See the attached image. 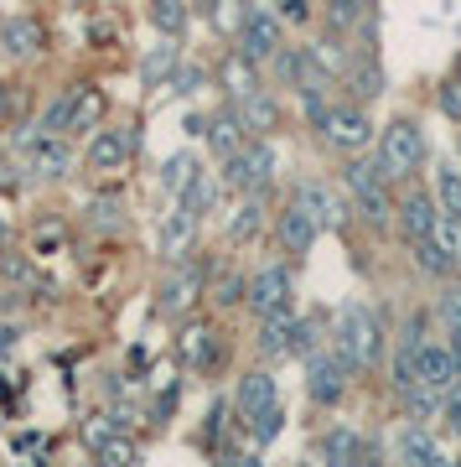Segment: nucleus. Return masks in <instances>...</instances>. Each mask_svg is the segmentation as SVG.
Returning <instances> with one entry per match:
<instances>
[{
	"mask_svg": "<svg viewBox=\"0 0 461 467\" xmlns=\"http://www.w3.org/2000/svg\"><path fill=\"white\" fill-rule=\"evenodd\" d=\"M337 353H343L347 364H353V374H363V368L379 364L384 353V322L374 306H363V301H347L343 312H337Z\"/></svg>",
	"mask_w": 461,
	"mask_h": 467,
	"instance_id": "nucleus-1",
	"label": "nucleus"
},
{
	"mask_svg": "<svg viewBox=\"0 0 461 467\" xmlns=\"http://www.w3.org/2000/svg\"><path fill=\"white\" fill-rule=\"evenodd\" d=\"M425 161V130L415 119H394L379 130V167L389 182H405L415 167Z\"/></svg>",
	"mask_w": 461,
	"mask_h": 467,
	"instance_id": "nucleus-2",
	"label": "nucleus"
},
{
	"mask_svg": "<svg viewBox=\"0 0 461 467\" xmlns=\"http://www.w3.org/2000/svg\"><path fill=\"white\" fill-rule=\"evenodd\" d=\"M275 167H281V150L270 146L264 135H254L244 150L223 156V187H229V192H260V187L275 177Z\"/></svg>",
	"mask_w": 461,
	"mask_h": 467,
	"instance_id": "nucleus-3",
	"label": "nucleus"
},
{
	"mask_svg": "<svg viewBox=\"0 0 461 467\" xmlns=\"http://www.w3.org/2000/svg\"><path fill=\"white\" fill-rule=\"evenodd\" d=\"M343 182H347V192H353V202H358V213L368 218V223H384V218L394 213V198H389V177H384L379 161H347Z\"/></svg>",
	"mask_w": 461,
	"mask_h": 467,
	"instance_id": "nucleus-4",
	"label": "nucleus"
},
{
	"mask_svg": "<svg viewBox=\"0 0 461 467\" xmlns=\"http://www.w3.org/2000/svg\"><path fill=\"white\" fill-rule=\"evenodd\" d=\"M202 291H208V270L192 265V260H171L161 291H156V312H161V317H187V312L198 306Z\"/></svg>",
	"mask_w": 461,
	"mask_h": 467,
	"instance_id": "nucleus-5",
	"label": "nucleus"
},
{
	"mask_svg": "<svg viewBox=\"0 0 461 467\" xmlns=\"http://www.w3.org/2000/svg\"><path fill=\"white\" fill-rule=\"evenodd\" d=\"M239 47H244L254 63H275V52L285 47V16L275 11V5H270V0L249 5L244 32H239Z\"/></svg>",
	"mask_w": 461,
	"mask_h": 467,
	"instance_id": "nucleus-6",
	"label": "nucleus"
},
{
	"mask_svg": "<svg viewBox=\"0 0 461 467\" xmlns=\"http://www.w3.org/2000/svg\"><path fill=\"white\" fill-rule=\"evenodd\" d=\"M316 130L327 135V146L347 150V156H358V150H368V140H374V119H368V109H363V104H332Z\"/></svg>",
	"mask_w": 461,
	"mask_h": 467,
	"instance_id": "nucleus-7",
	"label": "nucleus"
},
{
	"mask_svg": "<svg viewBox=\"0 0 461 467\" xmlns=\"http://www.w3.org/2000/svg\"><path fill=\"white\" fill-rule=\"evenodd\" d=\"M347 374H353V364H347L337 348H316L306 353V395H312L316 405H337L347 395Z\"/></svg>",
	"mask_w": 461,
	"mask_h": 467,
	"instance_id": "nucleus-8",
	"label": "nucleus"
},
{
	"mask_svg": "<svg viewBox=\"0 0 461 467\" xmlns=\"http://www.w3.org/2000/svg\"><path fill=\"white\" fill-rule=\"evenodd\" d=\"M415 374H420V384H430V389L461 384V353L451 348V337H446V343H420V348H415Z\"/></svg>",
	"mask_w": 461,
	"mask_h": 467,
	"instance_id": "nucleus-9",
	"label": "nucleus"
},
{
	"mask_svg": "<svg viewBox=\"0 0 461 467\" xmlns=\"http://www.w3.org/2000/svg\"><path fill=\"white\" fill-rule=\"evenodd\" d=\"M394 218L399 229H405V239H430L435 234V223H441V202H435V192H420V187H410L405 198L394 202Z\"/></svg>",
	"mask_w": 461,
	"mask_h": 467,
	"instance_id": "nucleus-10",
	"label": "nucleus"
},
{
	"mask_svg": "<svg viewBox=\"0 0 461 467\" xmlns=\"http://www.w3.org/2000/svg\"><path fill=\"white\" fill-rule=\"evenodd\" d=\"M192 239H198V213L187 202H177L171 213H161V234H156L161 260H187L192 254Z\"/></svg>",
	"mask_w": 461,
	"mask_h": 467,
	"instance_id": "nucleus-11",
	"label": "nucleus"
},
{
	"mask_svg": "<svg viewBox=\"0 0 461 467\" xmlns=\"http://www.w3.org/2000/svg\"><path fill=\"white\" fill-rule=\"evenodd\" d=\"M291 291H296V281H291V270L285 265H264V270L249 275V306H254L260 317L264 312H275V306H285Z\"/></svg>",
	"mask_w": 461,
	"mask_h": 467,
	"instance_id": "nucleus-12",
	"label": "nucleus"
},
{
	"mask_svg": "<svg viewBox=\"0 0 461 467\" xmlns=\"http://www.w3.org/2000/svg\"><path fill=\"white\" fill-rule=\"evenodd\" d=\"M26 167H32V177L57 182V177L73 171V146H67L63 135H36L32 146H26Z\"/></svg>",
	"mask_w": 461,
	"mask_h": 467,
	"instance_id": "nucleus-13",
	"label": "nucleus"
},
{
	"mask_svg": "<svg viewBox=\"0 0 461 467\" xmlns=\"http://www.w3.org/2000/svg\"><path fill=\"white\" fill-rule=\"evenodd\" d=\"M316 234H322V223H316L301 202H291L281 218H275V239H281V250L285 254H306L316 244Z\"/></svg>",
	"mask_w": 461,
	"mask_h": 467,
	"instance_id": "nucleus-14",
	"label": "nucleus"
},
{
	"mask_svg": "<svg viewBox=\"0 0 461 467\" xmlns=\"http://www.w3.org/2000/svg\"><path fill=\"white\" fill-rule=\"evenodd\" d=\"M218 84L229 88V99H249V94H260V63H254L244 47H233L229 57L218 63Z\"/></svg>",
	"mask_w": 461,
	"mask_h": 467,
	"instance_id": "nucleus-15",
	"label": "nucleus"
},
{
	"mask_svg": "<svg viewBox=\"0 0 461 467\" xmlns=\"http://www.w3.org/2000/svg\"><path fill=\"white\" fill-rule=\"evenodd\" d=\"M233 405H239V420L249 426V420H254V416H264L270 405H281V400H275V379H270L264 368L244 374V379H239V389H233Z\"/></svg>",
	"mask_w": 461,
	"mask_h": 467,
	"instance_id": "nucleus-16",
	"label": "nucleus"
},
{
	"mask_svg": "<svg viewBox=\"0 0 461 467\" xmlns=\"http://www.w3.org/2000/svg\"><path fill=\"white\" fill-rule=\"evenodd\" d=\"M130 150H135L130 130H94V140H88V167L94 171H119L125 161H130Z\"/></svg>",
	"mask_w": 461,
	"mask_h": 467,
	"instance_id": "nucleus-17",
	"label": "nucleus"
},
{
	"mask_svg": "<svg viewBox=\"0 0 461 467\" xmlns=\"http://www.w3.org/2000/svg\"><path fill=\"white\" fill-rule=\"evenodd\" d=\"M208 146L213 156H233V150L249 146V125H244V109H218L208 119Z\"/></svg>",
	"mask_w": 461,
	"mask_h": 467,
	"instance_id": "nucleus-18",
	"label": "nucleus"
},
{
	"mask_svg": "<svg viewBox=\"0 0 461 467\" xmlns=\"http://www.w3.org/2000/svg\"><path fill=\"white\" fill-rule=\"evenodd\" d=\"M394 451H399V462L446 467V447H441V441H435V436L425 431V426H405V431L394 436Z\"/></svg>",
	"mask_w": 461,
	"mask_h": 467,
	"instance_id": "nucleus-19",
	"label": "nucleus"
},
{
	"mask_svg": "<svg viewBox=\"0 0 461 467\" xmlns=\"http://www.w3.org/2000/svg\"><path fill=\"white\" fill-rule=\"evenodd\" d=\"M177 63H181L177 36H161V42L140 57V84H146V88H166L171 78H177Z\"/></svg>",
	"mask_w": 461,
	"mask_h": 467,
	"instance_id": "nucleus-20",
	"label": "nucleus"
},
{
	"mask_svg": "<svg viewBox=\"0 0 461 467\" xmlns=\"http://www.w3.org/2000/svg\"><path fill=\"white\" fill-rule=\"evenodd\" d=\"M42 42H47V32H42L36 16H11L5 26H0V47L11 52V57H36Z\"/></svg>",
	"mask_w": 461,
	"mask_h": 467,
	"instance_id": "nucleus-21",
	"label": "nucleus"
},
{
	"mask_svg": "<svg viewBox=\"0 0 461 467\" xmlns=\"http://www.w3.org/2000/svg\"><path fill=\"white\" fill-rule=\"evenodd\" d=\"M291 202H301V208H306L322 229H343V208H337V192H332L327 182H301Z\"/></svg>",
	"mask_w": 461,
	"mask_h": 467,
	"instance_id": "nucleus-22",
	"label": "nucleus"
},
{
	"mask_svg": "<svg viewBox=\"0 0 461 467\" xmlns=\"http://www.w3.org/2000/svg\"><path fill=\"white\" fill-rule=\"evenodd\" d=\"M316 451H322L327 462H337V467H353V462H363V451H368V441H363V436L353 431V426H332V431H322Z\"/></svg>",
	"mask_w": 461,
	"mask_h": 467,
	"instance_id": "nucleus-23",
	"label": "nucleus"
},
{
	"mask_svg": "<svg viewBox=\"0 0 461 467\" xmlns=\"http://www.w3.org/2000/svg\"><path fill=\"white\" fill-rule=\"evenodd\" d=\"M291 327H296V312H291V301L275 306V312H264V327H260V348L270 358H285L291 353Z\"/></svg>",
	"mask_w": 461,
	"mask_h": 467,
	"instance_id": "nucleus-24",
	"label": "nucleus"
},
{
	"mask_svg": "<svg viewBox=\"0 0 461 467\" xmlns=\"http://www.w3.org/2000/svg\"><path fill=\"white\" fill-rule=\"evenodd\" d=\"M239 109H244V125L249 135H270V130H281V104L270 99V94H249V99H239Z\"/></svg>",
	"mask_w": 461,
	"mask_h": 467,
	"instance_id": "nucleus-25",
	"label": "nucleus"
},
{
	"mask_svg": "<svg viewBox=\"0 0 461 467\" xmlns=\"http://www.w3.org/2000/svg\"><path fill=\"white\" fill-rule=\"evenodd\" d=\"M181 358H187V368H213L218 364V333L213 327H187L181 333Z\"/></svg>",
	"mask_w": 461,
	"mask_h": 467,
	"instance_id": "nucleus-26",
	"label": "nucleus"
},
{
	"mask_svg": "<svg viewBox=\"0 0 461 467\" xmlns=\"http://www.w3.org/2000/svg\"><path fill=\"white\" fill-rule=\"evenodd\" d=\"M73 125H78V88H67L63 99H52L47 115H42V130L47 135H63V130H73Z\"/></svg>",
	"mask_w": 461,
	"mask_h": 467,
	"instance_id": "nucleus-27",
	"label": "nucleus"
},
{
	"mask_svg": "<svg viewBox=\"0 0 461 467\" xmlns=\"http://www.w3.org/2000/svg\"><path fill=\"white\" fill-rule=\"evenodd\" d=\"M244 5H249V0H208V21H213L218 32L239 36V32H244V16H249Z\"/></svg>",
	"mask_w": 461,
	"mask_h": 467,
	"instance_id": "nucleus-28",
	"label": "nucleus"
},
{
	"mask_svg": "<svg viewBox=\"0 0 461 467\" xmlns=\"http://www.w3.org/2000/svg\"><path fill=\"white\" fill-rule=\"evenodd\" d=\"M192 177H198V161H192L187 150H177V156H166V167H161V187H166V192H177V198H181Z\"/></svg>",
	"mask_w": 461,
	"mask_h": 467,
	"instance_id": "nucleus-29",
	"label": "nucleus"
},
{
	"mask_svg": "<svg viewBox=\"0 0 461 467\" xmlns=\"http://www.w3.org/2000/svg\"><path fill=\"white\" fill-rule=\"evenodd\" d=\"M435 202H441V213L461 218V171H451V161L435 167Z\"/></svg>",
	"mask_w": 461,
	"mask_h": 467,
	"instance_id": "nucleus-30",
	"label": "nucleus"
},
{
	"mask_svg": "<svg viewBox=\"0 0 461 467\" xmlns=\"http://www.w3.org/2000/svg\"><path fill=\"white\" fill-rule=\"evenodd\" d=\"M150 21H156V32L161 36H181L187 11H181V0H150Z\"/></svg>",
	"mask_w": 461,
	"mask_h": 467,
	"instance_id": "nucleus-31",
	"label": "nucleus"
},
{
	"mask_svg": "<svg viewBox=\"0 0 461 467\" xmlns=\"http://www.w3.org/2000/svg\"><path fill=\"white\" fill-rule=\"evenodd\" d=\"M347 84H353V88H347V94H353V104H363V99L374 104V99H379V94H384V73H379V63L358 67V73H353Z\"/></svg>",
	"mask_w": 461,
	"mask_h": 467,
	"instance_id": "nucleus-32",
	"label": "nucleus"
},
{
	"mask_svg": "<svg viewBox=\"0 0 461 467\" xmlns=\"http://www.w3.org/2000/svg\"><path fill=\"white\" fill-rule=\"evenodd\" d=\"M213 198H218V182L208 177V171H198V177L187 182V192H181V202H187V208H192L198 218L208 213V208H213Z\"/></svg>",
	"mask_w": 461,
	"mask_h": 467,
	"instance_id": "nucleus-33",
	"label": "nucleus"
},
{
	"mask_svg": "<svg viewBox=\"0 0 461 467\" xmlns=\"http://www.w3.org/2000/svg\"><path fill=\"white\" fill-rule=\"evenodd\" d=\"M322 348V317H296V327H291V353H316Z\"/></svg>",
	"mask_w": 461,
	"mask_h": 467,
	"instance_id": "nucleus-34",
	"label": "nucleus"
},
{
	"mask_svg": "<svg viewBox=\"0 0 461 467\" xmlns=\"http://www.w3.org/2000/svg\"><path fill=\"white\" fill-rule=\"evenodd\" d=\"M415 254H420V270H430V275H451V270H456V260H451L435 239H415Z\"/></svg>",
	"mask_w": 461,
	"mask_h": 467,
	"instance_id": "nucleus-35",
	"label": "nucleus"
},
{
	"mask_svg": "<svg viewBox=\"0 0 461 467\" xmlns=\"http://www.w3.org/2000/svg\"><path fill=\"white\" fill-rule=\"evenodd\" d=\"M254 229H260V192H249V198L239 202V213L229 218V239H249Z\"/></svg>",
	"mask_w": 461,
	"mask_h": 467,
	"instance_id": "nucleus-36",
	"label": "nucleus"
},
{
	"mask_svg": "<svg viewBox=\"0 0 461 467\" xmlns=\"http://www.w3.org/2000/svg\"><path fill=\"white\" fill-rule=\"evenodd\" d=\"M94 457H99V462H109V467H125V462H140V447H135L130 436H119V431H115L99 451H94Z\"/></svg>",
	"mask_w": 461,
	"mask_h": 467,
	"instance_id": "nucleus-37",
	"label": "nucleus"
},
{
	"mask_svg": "<svg viewBox=\"0 0 461 467\" xmlns=\"http://www.w3.org/2000/svg\"><path fill=\"white\" fill-rule=\"evenodd\" d=\"M430 239H435V244H441V250L461 265V218L456 213H441V223H435V234H430Z\"/></svg>",
	"mask_w": 461,
	"mask_h": 467,
	"instance_id": "nucleus-38",
	"label": "nucleus"
},
{
	"mask_svg": "<svg viewBox=\"0 0 461 467\" xmlns=\"http://www.w3.org/2000/svg\"><path fill=\"white\" fill-rule=\"evenodd\" d=\"M249 426H254V441H260V447H270V441L281 436V426H285V410H281V405H270V410H264V416H254Z\"/></svg>",
	"mask_w": 461,
	"mask_h": 467,
	"instance_id": "nucleus-39",
	"label": "nucleus"
},
{
	"mask_svg": "<svg viewBox=\"0 0 461 467\" xmlns=\"http://www.w3.org/2000/svg\"><path fill=\"white\" fill-rule=\"evenodd\" d=\"M115 431H125V420H119V416H94L88 426H83V441H88V447L99 451V447H104V441H109Z\"/></svg>",
	"mask_w": 461,
	"mask_h": 467,
	"instance_id": "nucleus-40",
	"label": "nucleus"
},
{
	"mask_svg": "<svg viewBox=\"0 0 461 467\" xmlns=\"http://www.w3.org/2000/svg\"><path fill=\"white\" fill-rule=\"evenodd\" d=\"M435 317L446 322V333H456V327H461V285L441 291V301H435Z\"/></svg>",
	"mask_w": 461,
	"mask_h": 467,
	"instance_id": "nucleus-41",
	"label": "nucleus"
},
{
	"mask_svg": "<svg viewBox=\"0 0 461 467\" xmlns=\"http://www.w3.org/2000/svg\"><path fill=\"white\" fill-rule=\"evenodd\" d=\"M213 296H218V306H239V301L249 296V285H244V275H223V281L213 285Z\"/></svg>",
	"mask_w": 461,
	"mask_h": 467,
	"instance_id": "nucleus-42",
	"label": "nucleus"
},
{
	"mask_svg": "<svg viewBox=\"0 0 461 467\" xmlns=\"http://www.w3.org/2000/svg\"><path fill=\"white\" fill-rule=\"evenodd\" d=\"M441 420H446V431H451V436H461V384H451V389H446Z\"/></svg>",
	"mask_w": 461,
	"mask_h": 467,
	"instance_id": "nucleus-43",
	"label": "nucleus"
},
{
	"mask_svg": "<svg viewBox=\"0 0 461 467\" xmlns=\"http://www.w3.org/2000/svg\"><path fill=\"white\" fill-rule=\"evenodd\" d=\"M435 99H441V115L446 119H461V78H446Z\"/></svg>",
	"mask_w": 461,
	"mask_h": 467,
	"instance_id": "nucleus-44",
	"label": "nucleus"
},
{
	"mask_svg": "<svg viewBox=\"0 0 461 467\" xmlns=\"http://www.w3.org/2000/svg\"><path fill=\"white\" fill-rule=\"evenodd\" d=\"M198 84H202V73H198V67H181L177 78H171V88H177V94H198Z\"/></svg>",
	"mask_w": 461,
	"mask_h": 467,
	"instance_id": "nucleus-45",
	"label": "nucleus"
},
{
	"mask_svg": "<svg viewBox=\"0 0 461 467\" xmlns=\"http://www.w3.org/2000/svg\"><path fill=\"white\" fill-rule=\"evenodd\" d=\"M281 16L285 21H306V0H281Z\"/></svg>",
	"mask_w": 461,
	"mask_h": 467,
	"instance_id": "nucleus-46",
	"label": "nucleus"
},
{
	"mask_svg": "<svg viewBox=\"0 0 461 467\" xmlns=\"http://www.w3.org/2000/svg\"><path fill=\"white\" fill-rule=\"evenodd\" d=\"M187 135H208V119H202V115H187Z\"/></svg>",
	"mask_w": 461,
	"mask_h": 467,
	"instance_id": "nucleus-47",
	"label": "nucleus"
},
{
	"mask_svg": "<svg viewBox=\"0 0 461 467\" xmlns=\"http://www.w3.org/2000/svg\"><path fill=\"white\" fill-rule=\"evenodd\" d=\"M11 343H16V327H5V322H0V353L11 348Z\"/></svg>",
	"mask_w": 461,
	"mask_h": 467,
	"instance_id": "nucleus-48",
	"label": "nucleus"
},
{
	"mask_svg": "<svg viewBox=\"0 0 461 467\" xmlns=\"http://www.w3.org/2000/svg\"><path fill=\"white\" fill-rule=\"evenodd\" d=\"M0 119H5V88H0Z\"/></svg>",
	"mask_w": 461,
	"mask_h": 467,
	"instance_id": "nucleus-49",
	"label": "nucleus"
},
{
	"mask_svg": "<svg viewBox=\"0 0 461 467\" xmlns=\"http://www.w3.org/2000/svg\"><path fill=\"white\" fill-rule=\"evenodd\" d=\"M456 78H461V63H456Z\"/></svg>",
	"mask_w": 461,
	"mask_h": 467,
	"instance_id": "nucleus-50",
	"label": "nucleus"
},
{
	"mask_svg": "<svg viewBox=\"0 0 461 467\" xmlns=\"http://www.w3.org/2000/svg\"><path fill=\"white\" fill-rule=\"evenodd\" d=\"M0 239H5V229H0Z\"/></svg>",
	"mask_w": 461,
	"mask_h": 467,
	"instance_id": "nucleus-51",
	"label": "nucleus"
}]
</instances>
